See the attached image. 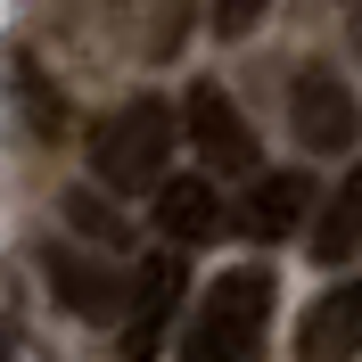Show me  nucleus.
I'll list each match as a JSON object with an SVG mask.
<instances>
[{"instance_id":"obj_4","label":"nucleus","mask_w":362,"mask_h":362,"mask_svg":"<svg viewBox=\"0 0 362 362\" xmlns=\"http://www.w3.org/2000/svg\"><path fill=\"white\" fill-rule=\"evenodd\" d=\"M173 305H181V247H157L148 264L132 272V296H124V354L132 362H157L165 354Z\"/></svg>"},{"instance_id":"obj_10","label":"nucleus","mask_w":362,"mask_h":362,"mask_svg":"<svg viewBox=\"0 0 362 362\" xmlns=\"http://www.w3.org/2000/svg\"><path fill=\"white\" fill-rule=\"evenodd\" d=\"M313 255L321 264H354L362 255V157H354V173L338 181V198L313 214Z\"/></svg>"},{"instance_id":"obj_15","label":"nucleus","mask_w":362,"mask_h":362,"mask_svg":"<svg viewBox=\"0 0 362 362\" xmlns=\"http://www.w3.org/2000/svg\"><path fill=\"white\" fill-rule=\"evenodd\" d=\"M354 8H362V0H354ZM354 42H362V17H354Z\"/></svg>"},{"instance_id":"obj_9","label":"nucleus","mask_w":362,"mask_h":362,"mask_svg":"<svg viewBox=\"0 0 362 362\" xmlns=\"http://www.w3.org/2000/svg\"><path fill=\"white\" fill-rule=\"evenodd\" d=\"M305 214H313V173H255L247 206H239V230L272 247V239L305 230Z\"/></svg>"},{"instance_id":"obj_14","label":"nucleus","mask_w":362,"mask_h":362,"mask_svg":"<svg viewBox=\"0 0 362 362\" xmlns=\"http://www.w3.org/2000/svg\"><path fill=\"white\" fill-rule=\"evenodd\" d=\"M0 362H17V338H8V321H0Z\"/></svg>"},{"instance_id":"obj_2","label":"nucleus","mask_w":362,"mask_h":362,"mask_svg":"<svg viewBox=\"0 0 362 362\" xmlns=\"http://www.w3.org/2000/svg\"><path fill=\"white\" fill-rule=\"evenodd\" d=\"M264 329H272V272L264 264H230V272L206 280L173 362H255Z\"/></svg>"},{"instance_id":"obj_3","label":"nucleus","mask_w":362,"mask_h":362,"mask_svg":"<svg viewBox=\"0 0 362 362\" xmlns=\"http://www.w3.org/2000/svg\"><path fill=\"white\" fill-rule=\"evenodd\" d=\"M288 132L313 148V157H338V148H354L362 140V99L354 83H338L329 66H305L288 83Z\"/></svg>"},{"instance_id":"obj_6","label":"nucleus","mask_w":362,"mask_h":362,"mask_svg":"<svg viewBox=\"0 0 362 362\" xmlns=\"http://www.w3.org/2000/svg\"><path fill=\"white\" fill-rule=\"evenodd\" d=\"M296 362H362V280L321 288L296 321Z\"/></svg>"},{"instance_id":"obj_7","label":"nucleus","mask_w":362,"mask_h":362,"mask_svg":"<svg viewBox=\"0 0 362 362\" xmlns=\"http://www.w3.org/2000/svg\"><path fill=\"white\" fill-rule=\"evenodd\" d=\"M223 223H230V214H223V198H214V181H206V173H173V181L157 189L165 247L189 255V247H206V239H223Z\"/></svg>"},{"instance_id":"obj_8","label":"nucleus","mask_w":362,"mask_h":362,"mask_svg":"<svg viewBox=\"0 0 362 362\" xmlns=\"http://www.w3.org/2000/svg\"><path fill=\"white\" fill-rule=\"evenodd\" d=\"M42 272H49V288H58V305H74L83 321H115L124 296H132V280H115L107 264H90L74 247H42Z\"/></svg>"},{"instance_id":"obj_12","label":"nucleus","mask_w":362,"mask_h":362,"mask_svg":"<svg viewBox=\"0 0 362 362\" xmlns=\"http://www.w3.org/2000/svg\"><path fill=\"white\" fill-rule=\"evenodd\" d=\"M264 8L272 0H214V33H223V42H247L255 25H264Z\"/></svg>"},{"instance_id":"obj_5","label":"nucleus","mask_w":362,"mask_h":362,"mask_svg":"<svg viewBox=\"0 0 362 362\" xmlns=\"http://www.w3.org/2000/svg\"><path fill=\"white\" fill-rule=\"evenodd\" d=\"M181 132H189V148L206 157V173H247V165H255V132H247V115L230 107L223 83H198V90H189Z\"/></svg>"},{"instance_id":"obj_13","label":"nucleus","mask_w":362,"mask_h":362,"mask_svg":"<svg viewBox=\"0 0 362 362\" xmlns=\"http://www.w3.org/2000/svg\"><path fill=\"white\" fill-rule=\"evenodd\" d=\"M66 223L83 230V239H115V230H124V223H115V214H107V206L90 198V189H74V198H66Z\"/></svg>"},{"instance_id":"obj_1","label":"nucleus","mask_w":362,"mask_h":362,"mask_svg":"<svg viewBox=\"0 0 362 362\" xmlns=\"http://www.w3.org/2000/svg\"><path fill=\"white\" fill-rule=\"evenodd\" d=\"M173 148H181V115L165 107L157 90H140V99H124L115 115L90 124V181L115 189V198H132V189L157 198L173 181Z\"/></svg>"},{"instance_id":"obj_11","label":"nucleus","mask_w":362,"mask_h":362,"mask_svg":"<svg viewBox=\"0 0 362 362\" xmlns=\"http://www.w3.org/2000/svg\"><path fill=\"white\" fill-rule=\"evenodd\" d=\"M8 74H17V107H25V124H33V132H58V124H66V99H58V90L42 83V66H33V58H8Z\"/></svg>"}]
</instances>
